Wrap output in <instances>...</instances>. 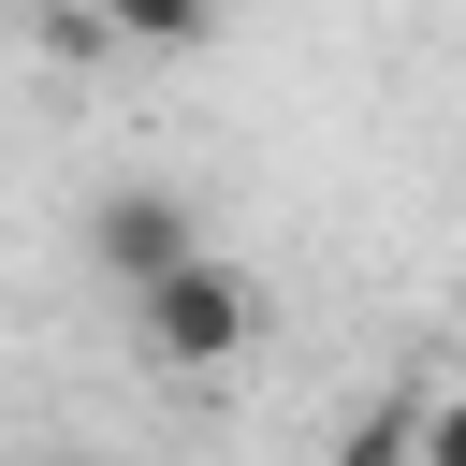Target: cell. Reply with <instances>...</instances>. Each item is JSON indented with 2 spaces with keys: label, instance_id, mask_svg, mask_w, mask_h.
<instances>
[{
  "label": "cell",
  "instance_id": "1",
  "mask_svg": "<svg viewBox=\"0 0 466 466\" xmlns=\"http://www.w3.org/2000/svg\"><path fill=\"white\" fill-rule=\"evenodd\" d=\"M131 335H146V364H160V379H218V364L262 335V277H248V262H218V248H189V262L131 277Z\"/></svg>",
  "mask_w": 466,
  "mask_h": 466
},
{
  "label": "cell",
  "instance_id": "2",
  "mask_svg": "<svg viewBox=\"0 0 466 466\" xmlns=\"http://www.w3.org/2000/svg\"><path fill=\"white\" fill-rule=\"evenodd\" d=\"M204 248V218L175 204V189H102V218H87V262L131 291V277H160V262H189Z\"/></svg>",
  "mask_w": 466,
  "mask_h": 466
},
{
  "label": "cell",
  "instance_id": "3",
  "mask_svg": "<svg viewBox=\"0 0 466 466\" xmlns=\"http://www.w3.org/2000/svg\"><path fill=\"white\" fill-rule=\"evenodd\" d=\"M102 29H131V44H204L218 29V0H87Z\"/></svg>",
  "mask_w": 466,
  "mask_h": 466
},
{
  "label": "cell",
  "instance_id": "4",
  "mask_svg": "<svg viewBox=\"0 0 466 466\" xmlns=\"http://www.w3.org/2000/svg\"><path fill=\"white\" fill-rule=\"evenodd\" d=\"M408 466H466V393H437V408H408Z\"/></svg>",
  "mask_w": 466,
  "mask_h": 466
},
{
  "label": "cell",
  "instance_id": "5",
  "mask_svg": "<svg viewBox=\"0 0 466 466\" xmlns=\"http://www.w3.org/2000/svg\"><path fill=\"white\" fill-rule=\"evenodd\" d=\"M335 466H408V408H379V422H364V437H350Z\"/></svg>",
  "mask_w": 466,
  "mask_h": 466
}]
</instances>
